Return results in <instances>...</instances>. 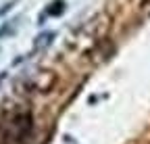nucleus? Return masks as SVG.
<instances>
[{"instance_id": "5", "label": "nucleus", "mask_w": 150, "mask_h": 144, "mask_svg": "<svg viewBox=\"0 0 150 144\" xmlns=\"http://www.w3.org/2000/svg\"><path fill=\"white\" fill-rule=\"evenodd\" d=\"M63 11H65V2L63 0H54V2L42 13V17H59V15H63Z\"/></svg>"}, {"instance_id": "1", "label": "nucleus", "mask_w": 150, "mask_h": 144, "mask_svg": "<svg viewBox=\"0 0 150 144\" xmlns=\"http://www.w3.org/2000/svg\"><path fill=\"white\" fill-rule=\"evenodd\" d=\"M33 130V115L27 109H19L0 123V144H25Z\"/></svg>"}, {"instance_id": "3", "label": "nucleus", "mask_w": 150, "mask_h": 144, "mask_svg": "<svg viewBox=\"0 0 150 144\" xmlns=\"http://www.w3.org/2000/svg\"><path fill=\"white\" fill-rule=\"evenodd\" d=\"M59 73L54 69H40L27 79V92L33 96H46L59 86Z\"/></svg>"}, {"instance_id": "2", "label": "nucleus", "mask_w": 150, "mask_h": 144, "mask_svg": "<svg viewBox=\"0 0 150 144\" xmlns=\"http://www.w3.org/2000/svg\"><path fill=\"white\" fill-rule=\"evenodd\" d=\"M106 27H108V19H106V15H96V17H92V19L86 23V25H81L79 29H77V35L75 38H71L73 42L69 44L71 48H77L79 50V46H90V48H94L102 38H104V31H106Z\"/></svg>"}, {"instance_id": "4", "label": "nucleus", "mask_w": 150, "mask_h": 144, "mask_svg": "<svg viewBox=\"0 0 150 144\" xmlns=\"http://www.w3.org/2000/svg\"><path fill=\"white\" fill-rule=\"evenodd\" d=\"M54 38H56V33H54V31H42V33L33 40V50H42V48L50 46Z\"/></svg>"}, {"instance_id": "6", "label": "nucleus", "mask_w": 150, "mask_h": 144, "mask_svg": "<svg viewBox=\"0 0 150 144\" xmlns=\"http://www.w3.org/2000/svg\"><path fill=\"white\" fill-rule=\"evenodd\" d=\"M15 6V0H13V2H6V4H2V6H0V17H2V15H6L11 9Z\"/></svg>"}]
</instances>
